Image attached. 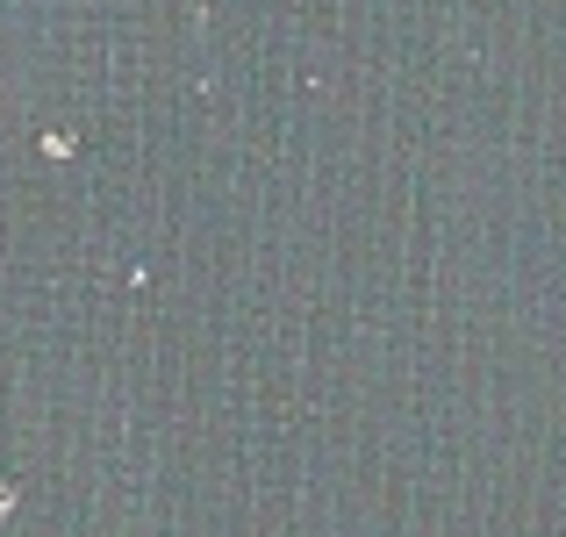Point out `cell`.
Masks as SVG:
<instances>
[]
</instances>
